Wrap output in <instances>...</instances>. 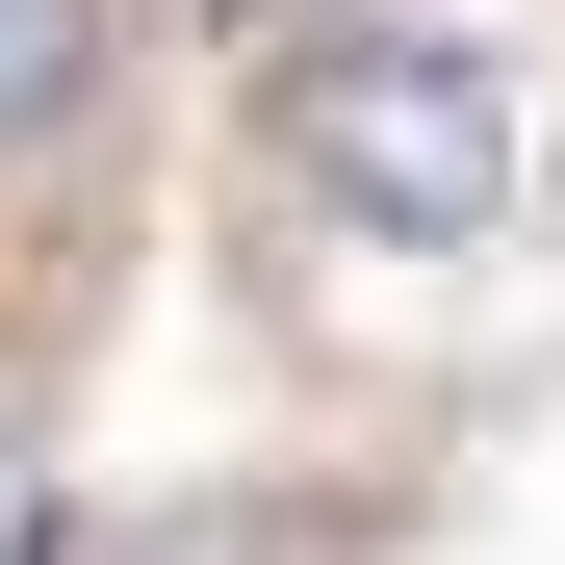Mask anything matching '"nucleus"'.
I'll use <instances>...</instances> for the list:
<instances>
[{"label":"nucleus","instance_id":"1","mask_svg":"<svg viewBox=\"0 0 565 565\" xmlns=\"http://www.w3.org/2000/svg\"><path fill=\"white\" fill-rule=\"evenodd\" d=\"M282 180L334 232H386V257H462L514 206V77L462 26H309L282 52Z\"/></svg>","mask_w":565,"mask_h":565},{"label":"nucleus","instance_id":"2","mask_svg":"<svg viewBox=\"0 0 565 565\" xmlns=\"http://www.w3.org/2000/svg\"><path fill=\"white\" fill-rule=\"evenodd\" d=\"M104 104V0H0V154H52Z\"/></svg>","mask_w":565,"mask_h":565},{"label":"nucleus","instance_id":"3","mask_svg":"<svg viewBox=\"0 0 565 565\" xmlns=\"http://www.w3.org/2000/svg\"><path fill=\"white\" fill-rule=\"evenodd\" d=\"M232 26H282V0H232Z\"/></svg>","mask_w":565,"mask_h":565}]
</instances>
